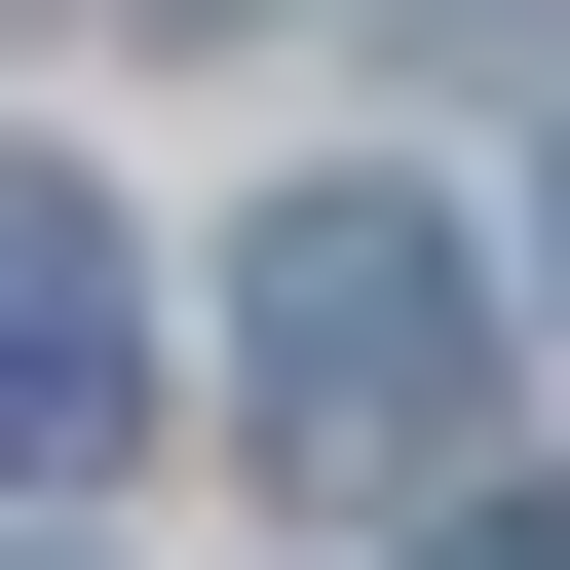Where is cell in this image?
Wrapping results in <instances>:
<instances>
[{"mask_svg":"<svg viewBox=\"0 0 570 570\" xmlns=\"http://www.w3.org/2000/svg\"><path fill=\"white\" fill-rule=\"evenodd\" d=\"M228 419H266V494H456V456H494V266H456V190H266V228H228Z\"/></svg>","mask_w":570,"mask_h":570,"instance_id":"6da1fadb","label":"cell"},{"mask_svg":"<svg viewBox=\"0 0 570 570\" xmlns=\"http://www.w3.org/2000/svg\"><path fill=\"white\" fill-rule=\"evenodd\" d=\"M190 39H266V0H190Z\"/></svg>","mask_w":570,"mask_h":570,"instance_id":"277c9868","label":"cell"},{"mask_svg":"<svg viewBox=\"0 0 570 570\" xmlns=\"http://www.w3.org/2000/svg\"><path fill=\"white\" fill-rule=\"evenodd\" d=\"M115 419H153V266L77 153H0V494H115Z\"/></svg>","mask_w":570,"mask_h":570,"instance_id":"7a4b0ae2","label":"cell"},{"mask_svg":"<svg viewBox=\"0 0 570 570\" xmlns=\"http://www.w3.org/2000/svg\"><path fill=\"white\" fill-rule=\"evenodd\" d=\"M456 570H570V494H456Z\"/></svg>","mask_w":570,"mask_h":570,"instance_id":"3957f363","label":"cell"}]
</instances>
